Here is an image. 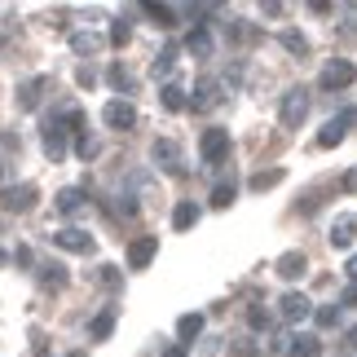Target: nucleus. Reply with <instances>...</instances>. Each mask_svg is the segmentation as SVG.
<instances>
[{
	"mask_svg": "<svg viewBox=\"0 0 357 357\" xmlns=\"http://www.w3.org/2000/svg\"><path fill=\"white\" fill-rule=\"evenodd\" d=\"M309 115V89H287L282 93V102H278V119H282V128H300Z\"/></svg>",
	"mask_w": 357,
	"mask_h": 357,
	"instance_id": "1",
	"label": "nucleus"
},
{
	"mask_svg": "<svg viewBox=\"0 0 357 357\" xmlns=\"http://www.w3.org/2000/svg\"><path fill=\"white\" fill-rule=\"evenodd\" d=\"M199 155H203L208 168H221L225 155H229V128H208L203 132L199 137Z\"/></svg>",
	"mask_w": 357,
	"mask_h": 357,
	"instance_id": "2",
	"label": "nucleus"
},
{
	"mask_svg": "<svg viewBox=\"0 0 357 357\" xmlns=\"http://www.w3.org/2000/svg\"><path fill=\"white\" fill-rule=\"evenodd\" d=\"M150 159H155L163 172H172V176H185V159H181V146H176L172 137H159V142L150 146Z\"/></svg>",
	"mask_w": 357,
	"mask_h": 357,
	"instance_id": "3",
	"label": "nucleus"
},
{
	"mask_svg": "<svg viewBox=\"0 0 357 357\" xmlns=\"http://www.w3.org/2000/svg\"><path fill=\"white\" fill-rule=\"evenodd\" d=\"M353 79H357V66H353L349 58H335V62H326V66H322L318 84H322L326 93H335V89H349Z\"/></svg>",
	"mask_w": 357,
	"mask_h": 357,
	"instance_id": "4",
	"label": "nucleus"
},
{
	"mask_svg": "<svg viewBox=\"0 0 357 357\" xmlns=\"http://www.w3.org/2000/svg\"><path fill=\"white\" fill-rule=\"evenodd\" d=\"M66 132H71V123H66V119H49L45 123V155L53 163L66 159Z\"/></svg>",
	"mask_w": 357,
	"mask_h": 357,
	"instance_id": "5",
	"label": "nucleus"
},
{
	"mask_svg": "<svg viewBox=\"0 0 357 357\" xmlns=\"http://www.w3.org/2000/svg\"><path fill=\"white\" fill-rule=\"evenodd\" d=\"M102 119H106V128H132L137 123V106L128 102V98H115V102H106V111H102Z\"/></svg>",
	"mask_w": 357,
	"mask_h": 357,
	"instance_id": "6",
	"label": "nucleus"
},
{
	"mask_svg": "<svg viewBox=\"0 0 357 357\" xmlns=\"http://www.w3.org/2000/svg\"><path fill=\"white\" fill-rule=\"evenodd\" d=\"M273 269H278V278L296 282V278H305V273H309V256L305 252H282L278 260H273Z\"/></svg>",
	"mask_w": 357,
	"mask_h": 357,
	"instance_id": "7",
	"label": "nucleus"
},
{
	"mask_svg": "<svg viewBox=\"0 0 357 357\" xmlns=\"http://www.w3.org/2000/svg\"><path fill=\"white\" fill-rule=\"evenodd\" d=\"M49 238L58 243V247H66V252H79V256L93 252V234H84V229H71V225H66V229H53Z\"/></svg>",
	"mask_w": 357,
	"mask_h": 357,
	"instance_id": "8",
	"label": "nucleus"
},
{
	"mask_svg": "<svg viewBox=\"0 0 357 357\" xmlns=\"http://www.w3.org/2000/svg\"><path fill=\"white\" fill-rule=\"evenodd\" d=\"M155 252H159V234L132 238V247H128V269H146L150 260H155Z\"/></svg>",
	"mask_w": 357,
	"mask_h": 357,
	"instance_id": "9",
	"label": "nucleus"
},
{
	"mask_svg": "<svg viewBox=\"0 0 357 357\" xmlns=\"http://www.w3.org/2000/svg\"><path fill=\"white\" fill-rule=\"evenodd\" d=\"M278 313L287 322H305L309 313H313V305H309V296H300V291H287L282 300H278Z\"/></svg>",
	"mask_w": 357,
	"mask_h": 357,
	"instance_id": "10",
	"label": "nucleus"
},
{
	"mask_svg": "<svg viewBox=\"0 0 357 357\" xmlns=\"http://www.w3.org/2000/svg\"><path fill=\"white\" fill-rule=\"evenodd\" d=\"M216 102H221V79H199L195 93H190V106L195 111H212Z\"/></svg>",
	"mask_w": 357,
	"mask_h": 357,
	"instance_id": "11",
	"label": "nucleus"
},
{
	"mask_svg": "<svg viewBox=\"0 0 357 357\" xmlns=\"http://www.w3.org/2000/svg\"><path fill=\"white\" fill-rule=\"evenodd\" d=\"M45 89H49V79H45V75L22 79L18 93H13V98H18V111H36V106H40V93H45Z\"/></svg>",
	"mask_w": 357,
	"mask_h": 357,
	"instance_id": "12",
	"label": "nucleus"
},
{
	"mask_svg": "<svg viewBox=\"0 0 357 357\" xmlns=\"http://www.w3.org/2000/svg\"><path fill=\"white\" fill-rule=\"evenodd\" d=\"M0 199H5L9 212H31L36 208V185H9Z\"/></svg>",
	"mask_w": 357,
	"mask_h": 357,
	"instance_id": "13",
	"label": "nucleus"
},
{
	"mask_svg": "<svg viewBox=\"0 0 357 357\" xmlns=\"http://www.w3.org/2000/svg\"><path fill=\"white\" fill-rule=\"evenodd\" d=\"M102 45H106V40L98 31H71V49L79 53V58H98Z\"/></svg>",
	"mask_w": 357,
	"mask_h": 357,
	"instance_id": "14",
	"label": "nucleus"
},
{
	"mask_svg": "<svg viewBox=\"0 0 357 357\" xmlns=\"http://www.w3.org/2000/svg\"><path fill=\"white\" fill-rule=\"evenodd\" d=\"M185 49L195 53L199 62L212 58V49H216V45H212V31H208V26H195V31H190V40H185Z\"/></svg>",
	"mask_w": 357,
	"mask_h": 357,
	"instance_id": "15",
	"label": "nucleus"
},
{
	"mask_svg": "<svg viewBox=\"0 0 357 357\" xmlns=\"http://www.w3.org/2000/svg\"><path fill=\"white\" fill-rule=\"evenodd\" d=\"M357 238V216H335L331 225V247H349Z\"/></svg>",
	"mask_w": 357,
	"mask_h": 357,
	"instance_id": "16",
	"label": "nucleus"
},
{
	"mask_svg": "<svg viewBox=\"0 0 357 357\" xmlns=\"http://www.w3.org/2000/svg\"><path fill=\"white\" fill-rule=\"evenodd\" d=\"M203 331V313H181L176 318V335H181V344H195Z\"/></svg>",
	"mask_w": 357,
	"mask_h": 357,
	"instance_id": "17",
	"label": "nucleus"
},
{
	"mask_svg": "<svg viewBox=\"0 0 357 357\" xmlns=\"http://www.w3.org/2000/svg\"><path fill=\"white\" fill-rule=\"evenodd\" d=\"M36 273H40L45 287H66V265H58V260H40Z\"/></svg>",
	"mask_w": 357,
	"mask_h": 357,
	"instance_id": "18",
	"label": "nucleus"
},
{
	"mask_svg": "<svg viewBox=\"0 0 357 357\" xmlns=\"http://www.w3.org/2000/svg\"><path fill=\"white\" fill-rule=\"evenodd\" d=\"M159 102H163V111H185V106H190V98H185L181 84H163L159 89Z\"/></svg>",
	"mask_w": 357,
	"mask_h": 357,
	"instance_id": "19",
	"label": "nucleus"
},
{
	"mask_svg": "<svg viewBox=\"0 0 357 357\" xmlns=\"http://www.w3.org/2000/svg\"><path fill=\"white\" fill-rule=\"evenodd\" d=\"M199 216H203V212L195 208V203H176V208H172V225L185 234V229H195V225H199Z\"/></svg>",
	"mask_w": 357,
	"mask_h": 357,
	"instance_id": "20",
	"label": "nucleus"
},
{
	"mask_svg": "<svg viewBox=\"0 0 357 357\" xmlns=\"http://www.w3.org/2000/svg\"><path fill=\"white\" fill-rule=\"evenodd\" d=\"M344 132H349V123L335 115V119H331V123H326V128L318 132V146H322V150H331V146H340V142H344Z\"/></svg>",
	"mask_w": 357,
	"mask_h": 357,
	"instance_id": "21",
	"label": "nucleus"
},
{
	"mask_svg": "<svg viewBox=\"0 0 357 357\" xmlns=\"http://www.w3.org/2000/svg\"><path fill=\"white\" fill-rule=\"evenodd\" d=\"M111 331H115V309H102L89 322V340H111Z\"/></svg>",
	"mask_w": 357,
	"mask_h": 357,
	"instance_id": "22",
	"label": "nucleus"
},
{
	"mask_svg": "<svg viewBox=\"0 0 357 357\" xmlns=\"http://www.w3.org/2000/svg\"><path fill=\"white\" fill-rule=\"evenodd\" d=\"M146 18H155V26H163V31H172L176 26V9L172 5H142Z\"/></svg>",
	"mask_w": 357,
	"mask_h": 357,
	"instance_id": "23",
	"label": "nucleus"
},
{
	"mask_svg": "<svg viewBox=\"0 0 357 357\" xmlns=\"http://www.w3.org/2000/svg\"><path fill=\"white\" fill-rule=\"evenodd\" d=\"M291 357H322L318 335H291Z\"/></svg>",
	"mask_w": 357,
	"mask_h": 357,
	"instance_id": "24",
	"label": "nucleus"
},
{
	"mask_svg": "<svg viewBox=\"0 0 357 357\" xmlns=\"http://www.w3.org/2000/svg\"><path fill=\"white\" fill-rule=\"evenodd\" d=\"M79 208H84V190L66 185L62 195H58V212H62V216H71V212H79Z\"/></svg>",
	"mask_w": 357,
	"mask_h": 357,
	"instance_id": "25",
	"label": "nucleus"
},
{
	"mask_svg": "<svg viewBox=\"0 0 357 357\" xmlns=\"http://www.w3.org/2000/svg\"><path fill=\"white\" fill-rule=\"evenodd\" d=\"M176 58H181V49H176V45H168V49H163L159 58H155V79H159V75L168 79V75H172V66H176Z\"/></svg>",
	"mask_w": 357,
	"mask_h": 357,
	"instance_id": "26",
	"label": "nucleus"
},
{
	"mask_svg": "<svg viewBox=\"0 0 357 357\" xmlns=\"http://www.w3.org/2000/svg\"><path fill=\"white\" fill-rule=\"evenodd\" d=\"M278 40H282V49H287V53H296V58H305V53H309V40L300 36V31H282Z\"/></svg>",
	"mask_w": 357,
	"mask_h": 357,
	"instance_id": "27",
	"label": "nucleus"
},
{
	"mask_svg": "<svg viewBox=\"0 0 357 357\" xmlns=\"http://www.w3.org/2000/svg\"><path fill=\"white\" fill-rule=\"evenodd\" d=\"M106 79H111V89H119V93H128V89H132V75H128V71H123V66H119V62L111 66V71H106Z\"/></svg>",
	"mask_w": 357,
	"mask_h": 357,
	"instance_id": "28",
	"label": "nucleus"
},
{
	"mask_svg": "<svg viewBox=\"0 0 357 357\" xmlns=\"http://www.w3.org/2000/svg\"><path fill=\"white\" fill-rule=\"evenodd\" d=\"M229 203H234V181H221L212 190V208H229Z\"/></svg>",
	"mask_w": 357,
	"mask_h": 357,
	"instance_id": "29",
	"label": "nucleus"
},
{
	"mask_svg": "<svg viewBox=\"0 0 357 357\" xmlns=\"http://www.w3.org/2000/svg\"><path fill=\"white\" fill-rule=\"evenodd\" d=\"M282 181V168H269V172H256L252 176V190H269V185H278Z\"/></svg>",
	"mask_w": 357,
	"mask_h": 357,
	"instance_id": "30",
	"label": "nucleus"
},
{
	"mask_svg": "<svg viewBox=\"0 0 357 357\" xmlns=\"http://www.w3.org/2000/svg\"><path fill=\"white\" fill-rule=\"evenodd\" d=\"M340 18H344V22H340V31L357 40V5H344V9H340Z\"/></svg>",
	"mask_w": 357,
	"mask_h": 357,
	"instance_id": "31",
	"label": "nucleus"
},
{
	"mask_svg": "<svg viewBox=\"0 0 357 357\" xmlns=\"http://www.w3.org/2000/svg\"><path fill=\"white\" fill-rule=\"evenodd\" d=\"M256 353H260L256 340H234V344H229V357H256Z\"/></svg>",
	"mask_w": 357,
	"mask_h": 357,
	"instance_id": "32",
	"label": "nucleus"
},
{
	"mask_svg": "<svg viewBox=\"0 0 357 357\" xmlns=\"http://www.w3.org/2000/svg\"><path fill=\"white\" fill-rule=\"evenodd\" d=\"M247 322H252V331H265V326H269V309L252 305V309H247Z\"/></svg>",
	"mask_w": 357,
	"mask_h": 357,
	"instance_id": "33",
	"label": "nucleus"
},
{
	"mask_svg": "<svg viewBox=\"0 0 357 357\" xmlns=\"http://www.w3.org/2000/svg\"><path fill=\"white\" fill-rule=\"evenodd\" d=\"M128 36H132V26H128V22L119 18V22L111 26V45H119V49H123V45H128Z\"/></svg>",
	"mask_w": 357,
	"mask_h": 357,
	"instance_id": "34",
	"label": "nucleus"
},
{
	"mask_svg": "<svg viewBox=\"0 0 357 357\" xmlns=\"http://www.w3.org/2000/svg\"><path fill=\"white\" fill-rule=\"evenodd\" d=\"M313 318H318V326H335L340 322V305H326V309L313 313Z\"/></svg>",
	"mask_w": 357,
	"mask_h": 357,
	"instance_id": "35",
	"label": "nucleus"
},
{
	"mask_svg": "<svg viewBox=\"0 0 357 357\" xmlns=\"http://www.w3.org/2000/svg\"><path fill=\"white\" fill-rule=\"evenodd\" d=\"M75 150H79V159H93V155H98V142H93V137H79Z\"/></svg>",
	"mask_w": 357,
	"mask_h": 357,
	"instance_id": "36",
	"label": "nucleus"
},
{
	"mask_svg": "<svg viewBox=\"0 0 357 357\" xmlns=\"http://www.w3.org/2000/svg\"><path fill=\"white\" fill-rule=\"evenodd\" d=\"M75 79H79L84 89H93V84H98V71H93V66H79V71H75Z\"/></svg>",
	"mask_w": 357,
	"mask_h": 357,
	"instance_id": "37",
	"label": "nucleus"
},
{
	"mask_svg": "<svg viewBox=\"0 0 357 357\" xmlns=\"http://www.w3.org/2000/svg\"><path fill=\"white\" fill-rule=\"evenodd\" d=\"M102 282L106 287H119V269L115 265H102Z\"/></svg>",
	"mask_w": 357,
	"mask_h": 357,
	"instance_id": "38",
	"label": "nucleus"
},
{
	"mask_svg": "<svg viewBox=\"0 0 357 357\" xmlns=\"http://www.w3.org/2000/svg\"><path fill=\"white\" fill-rule=\"evenodd\" d=\"M340 305H344V309H357V287H344V296H340Z\"/></svg>",
	"mask_w": 357,
	"mask_h": 357,
	"instance_id": "39",
	"label": "nucleus"
},
{
	"mask_svg": "<svg viewBox=\"0 0 357 357\" xmlns=\"http://www.w3.org/2000/svg\"><path fill=\"white\" fill-rule=\"evenodd\" d=\"M13 260H18V265H36V256H31V247H18V252H13Z\"/></svg>",
	"mask_w": 357,
	"mask_h": 357,
	"instance_id": "40",
	"label": "nucleus"
},
{
	"mask_svg": "<svg viewBox=\"0 0 357 357\" xmlns=\"http://www.w3.org/2000/svg\"><path fill=\"white\" fill-rule=\"evenodd\" d=\"M344 190H349V195H357V168L344 172Z\"/></svg>",
	"mask_w": 357,
	"mask_h": 357,
	"instance_id": "41",
	"label": "nucleus"
},
{
	"mask_svg": "<svg viewBox=\"0 0 357 357\" xmlns=\"http://www.w3.org/2000/svg\"><path fill=\"white\" fill-rule=\"evenodd\" d=\"M163 357H185V344H172V349L163 353Z\"/></svg>",
	"mask_w": 357,
	"mask_h": 357,
	"instance_id": "42",
	"label": "nucleus"
},
{
	"mask_svg": "<svg viewBox=\"0 0 357 357\" xmlns=\"http://www.w3.org/2000/svg\"><path fill=\"white\" fill-rule=\"evenodd\" d=\"M349 278H353V287H357V256H349Z\"/></svg>",
	"mask_w": 357,
	"mask_h": 357,
	"instance_id": "43",
	"label": "nucleus"
},
{
	"mask_svg": "<svg viewBox=\"0 0 357 357\" xmlns=\"http://www.w3.org/2000/svg\"><path fill=\"white\" fill-rule=\"evenodd\" d=\"M0 265H5V252H0Z\"/></svg>",
	"mask_w": 357,
	"mask_h": 357,
	"instance_id": "44",
	"label": "nucleus"
},
{
	"mask_svg": "<svg viewBox=\"0 0 357 357\" xmlns=\"http://www.w3.org/2000/svg\"><path fill=\"white\" fill-rule=\"evenodd\" d=\"M0 229H5V225H0Z\"/></svg>",
	"mask_w": 357,
	"mask_h": 357,
	"instance_id": "45",
	"label": "nucleus"
}]
</instances>
